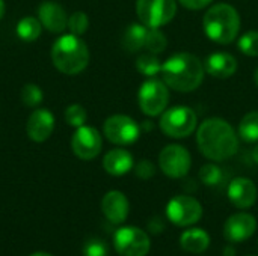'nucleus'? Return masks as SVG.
<instances>
[{
	"instance_id": "f257e3e1",
	"label": "nucleus",
	"mask_w": 258,
	"mask_h": 256,
	"mask_svg": "<svg viewBox=\"0 0 258 256\" xmlns=\"http://www.w3.org/2000/svg\"><path fill=\"white\" fill-rule=\"evenodd\" d=\"M197 142L201 152L215 161H222L236 154L239 148L237 136L233 127L219 118L206 119L197 134Z\"/></svg>"
},
{
	"instance_id": "f03ea898",
	"label": "nucleus",
	"mask_w": 258,
	"mask_h": 256,
	"mask_svg": "<svg viewBox=\"0 0 258 256\" xmlns=\"http://www.w3.org/2000/svg\"><path fill=\"white\" fill-rule=\"evenodd\" d=\"M204 71L198 57L190 53H178L162 65L160 72L166 86L178 92H190L203 83Z\"/></svg>"
},
{
	"instance_id": "7ed1b4c3",
	"label": "nucleus",
	"mask_w": 258,
	"mask_h": 256,
	"mask_svg": "<svg viewBox=\"0 0 258 256\" xmlns=\"http://www.w3.org/2000/svg\"><path fill=\"white\" fill-rule=\"evenodd\" d=\"M51 59L60 72L76 75L88 66L89 51L77 35L70 33L56 39L51 48Z\"/></svg>"
},
{
	"instance_id": "20e7f679",
	"label": "nucleus",
	"mask_w": 258,
	"mask_h": 256,
	"mask_svg": "<svg viewBox=\"0 0 258 256\" xmlns=\"http://www.w3.org/2000/svg\"><path fill=\"white\" fill-rule=\"evenodd\" d=\"M239 29L240 17L230 5H215L204 15V30L207 36L218 44L233 42L239 33Z\"/></svg>"
},
{
	"instance_id": "39448f33",
	"label": "nucleus",
	"mask_w": 258,
	"mask_h": 256,
	"mask_svg": "<svg viewBox=\"0 0 258 256\" xmlns=\"http://www.w3.org/2000/svg\"><path fill=\"white\" fill-rule=\"evenodd\" d=\"M160 128L169 137H187L197 128V115L189 107H172L163 112L160 118Z\"/></svg>"
},
{
	"instance_id": "423d86ee",
	"label": "nucleus",
	"mask_w": 258,
	"mask_h": 256,
	"mask_svg": "<svg viewBox=\"0 0 258 256\" xmlns=\"http://www.w3.org/2000/svg\"><path fill=\"white\" fill-rule=\"evenodd\" d=\"M136 11L142 24L150 29H159L174 18L177 3L175 0H138Z\"/></svg>"
},
{
	"instance_id": "0eeeda50",
	"label": "nucleus",
	"mask_w": 258,
	"mask_h": 256,
	"mask_svg": "<svg viewBox=\"0 0 258 256\" xmlns=\"http://www.w3.org/2000/svg\"><path fill=\"white\" fill-rule=\"evenodd\" d=\"M139 106L142 112L148 116H157L162 112H165L168 101H169V92L165 81L151 78L147 80L141 89H139Z\"/></svg>"
},
{
	"instance_id": "6e6552de",
	"label": "nucleus",
	"mask_w": 258,
	"mask_h": 256,
	"mask_svg": "<svg viewBox=\"0 0 258 256\" xmlns=\"http://www.w3.org/2000/svg\"><path fill=\"white\" fill-rule=\"evenodd\" d=\"M115 249L122 256H147L151 241L147 232L139 228H121L113 237Z\"/></svg>"
},
{
	"instance_id": "1a4fd4ad",
	"label": "nucleus",
	"mask_w": 258,
	"mask_h": 256,
	"mask_svg": "<svg viewBox=\"0 0 258 256\" xmlns=\"http://www.w3.org/2000/svg\"><path fill=\"white\" fill-rule=\"evenodd\" d=\"M168 219L177 226H190L201 220L203 207L190 196H175L169 201L166 207Z\"/></svg>"
},
{
	"instance_id": "9d476101",
	"label": "nucleus",
	"mask_w": 258,
	"mask_h": 256,
	"mask_svg": "<svg viewBox=\"0 0 258 256\" xmlns=\"http://www.w3.org/2000/svg\"><path fill=\"white\" fill-rule=\"evenodd\" d=\"M104 134L115 145H130L139 139L141 128L132 118L115 115L104 122Z\"/></svg>"
},
{
	"instance_id": "9b49d317",
	"label": "nucleus",
	"mask_w": 258,
	"mask_h": 256,
	"mask_svg": "<svg viewBox=\"0 0 258 256\" xmlns=\"http://www.w3.org/2000/svg\"><path fill=\"white\" fill-rule=\"evenodd\" d=\"M159 164L169 178H183L190 169V154L180 145H168L159 155Z\"/></svg>"
},
{
	"instance_id": "f8f14e48",
	"label": "nucleus",
	"mask_w": 258,
	"mask_h": 256,
	"mask_svg": "<svg viewBox=\"0 0 258 256\" xmlns=\"http://www.w3.org/2000/svg\"><path fill=\"white\" fill-rule=\"evenodd\" d=\"M101 146H103L101 136L92 127H86V125L79 127L71 139V148L74 154L82 160L95 158L100 154Z\"/></svg>"
},
{
	"instance_id": "ddd939ff",
	"label": "nucleus",
	"mask_w": 258,
	"mask_h": 256,
	"mask_svg": "<svg viewBox=\"0 0 258 256\" xmlns=\"http://www.w3.org/2000/svg\"><path fill=\"white\" fill-rule=\"evenodd\" d=\"M257 220L248 213H237L231 216L224 226V237L231 243H242L254 235Z\"/></svg>"
},
{
	"instance_id": "4468645a",
	"label": "nucleus",
	"mask_w": 258,
	"mask_h": 256,
	"mask_svg": "<svg viewBox=\"0 0 258 256\" xmlns=\"http://www.w3.org/2000/svg\"><path fill=\"white\" fill-rule=\"evenodd\" d=\"M54 128V116L47 109L35 110L29 121H27V134L33 142H44L47 140Z\"/></svg>"
},
{
	"instance_id": "2eb2a0df",
	"label": "nucleus",
	"mask_w": 258,
	"mask_h": 256,
	"mask_svg": "<svg viewBox=\"0 0 258 256\" xmlns=\"http://www.w3.org/2000/svg\"><path fill=\"white\" fill-rule=\"evenodd\" d=\"M38 17L41 24L53 33H60L65 30V27H68L65 9L54 2H42L38 9Z\"/></svg>"
},
{
	"instance_id": "dca6fc26",
	"label": "nucleus",
	"mask_w": 258,
	"mask_h": 256,
	"mask_svg": "<svg viewBox=\"0 0 258 256\" xmlns=\"http://www.w3.org/2000/svg\"><path fill=\"white\" fill-rule=\"evenodd\" d=\"M228 198L237 208H251L257 201V187L248 178H236L228 187Z\"/></svg>"
},
{
	"instance_id": "f3484780",
	"label": "nucleus",
	"mask_w": 258,
	"mask_h": 256,
	"mask_svg": "<svg viewBox=\"0 0 258 256\" xmlns=\"http://www.w3.org/2000/svg\"><path fill=\"white\" fill-rule=\"evenodd\" d=\"M101 210L110 223L119 225V223L125 222V219L128 216V210H130L128 199L121 192H109L103 198Z\"/></svg>"
},
{
	"instance_id": "a211bd4d",
	"label": "nucleus",
	"mask_w": 258,
	"mask_h": 256,
	"mask_svg": "<svg viewBox=\"0 0 258 256\" xmlns=\"http://www.w3.org/2000/svg\"><path fill=\"white\" fill-rule=\"evenodd\" d=\"M206 71L218 78L231 77L237 69V60L228 53H215L206 60Z\"/></svg>"
},
{
	"instance_id": "6ab92c4d",
	"label": "nucleus",
	"mask_w": 258,
	"mask_h": 256,
	"mask_svg": "<svg viewBox=\"0 0 258 256\" xmlns=\"http://www.w3.org/2000/svg\"><path fill=\"white\" fill-rule=\"evenodd\" d=\"M103 167L107 174L113 177H121L132 170L133 167V157L125 149H112L106 154L103 160Z\"/></svg>"
},
{
	"instance_id": "aec40b11",
	"label": "nucleus",
	"mask_w": 258,
	"mask_h": 256,
	"mask_svg": "<svg viewBox=\"0 0 258 256\" xmlns=\"http://www.w3.org/2000/svg\"><path fill=\"white\" fill-rule=\"evenodd\" d=\"M180 244L186 252L203 253L207 250V247L210 244V237L204 229L192 228V229H187L181 234Z\"/></svg>"
},
{
	"instance_id": "412c9836",
	"label": "nucleus",
	"mask_w": 258,
	"mask_h": 256,
	"mask_svg": "<svg viewBox=\"0 0 258 256\" xmlns=\"http://www.w3.org/2000/svg\"><path fill=\"white\" fill-rule=\"evenodd\" d=\"M148 27L145 24L133 23L130 24L122 36V45L128 51H138L145 45V38H147Z\"/></svg>"
},
{
	"instance_id": "4be33fe9",
	"label": "nucleus",
	"mask_w": 258,
	"mask_h": 256,
	"mask_svg": "<svg viewBox=\"0 0 258 256\" xmlns=\"http://www.w3.org/2000/svg\"><path fill=\"white\" fill-rule=\"evenodd\" d=\"M41 29H42V24H41L39 20H36L35 17H26V18L18 21L17 35H18L20 39L30 42V41H35V39L39 38Z\"/></svg>"
},
{
	"instance_id": "5701e85b",
	"label": "nucleus",
	"mask_w": 258,
	"mask_h": 256,
	"mask_svg": "<svg viewBox=\"0 0 258 256\" xmlns=\"http://www.w3.org/2000/svg\"><path fill=\"white\" fill-rule=\"evenodd\" d=\"M239 134L246 142L258 140V112H251L243 116L239 125Z\"/></svg>"
},
{
	"instance_id": "b1692460",
	"label": "nucleus",
	"mask_w": 258,
	"mask_h": 256,
	"mask_svg": "<svg viewBox=\"0 0 258 256\" xmlns=\"http://www.w3.org/2000/svg\"><path fill=\"white\" fill-rule=\"evenodd\" d=\"M136 68L147 77H154L162 71V63L153 53H145L138 57Z\"/></svg>"
},
{
	"instance_id": "393cba45",
	"label": "nucleus",
	"mask_w": 258,
	"mask_h": 256,
	"mask_svg": "<svg viewBox=\"0 0 258 256\" xmlns=\"http://www.w3.org/2000/svg\"><path fill=\"white\" fill-rule=\"evenodd\" d=\"M166 36L163 32H160L159 29H150L148 27V32H147V38H145V48L148 53H153V54H159L162 53L165 48H166Z\"/></svg>"
},
{
	"instance_id": "a878e982",
	"label": "nucleus",
	"mask_w": 258,
	"mask_h": 256,
	"mask_svg": "<svg viewBox=\"0 0 258 256\" xmlns=\"http://www.w3.org/2000/svg\"><path fill=\"white\" fill-rule=\"evenodd\" d=\"M239 48L248 56H258V32H246L239 39Z\"/></svg>"
},
{
	"instance_id": "bb28decb",
	"label": "nucleus",
	"mask_w": 258,
	"mask_h": 256,
	"mask_svg": "<svg viewBox=\"0 0 258 256\" xmlns=\"http://www.w3.org/2000/svg\"><path fill=\"white\" fill-rule=\"evenodd\" d=\"M89 26V20L86 17L85 12H74L70 18H68V29L71 30L73 35H83L88 30Z\"/></svg>"
},
{
	"instance_id": "cd10ccee",
	"label": "nucleus",
	"mask_w": 258,
	"mask_h": 256,
	"mask_svg": "<svg viewBox=\"0 0 258 256\" xmlns=\"http://www.w3.org/2000/svg\"><path fill=\"white\" fill-rule=\"evenodd\" d=\"M21 100L26 106L35 107L42 101V91L36 84L29 83L21 89Z\"/></svg>"
},
{
	"instance_id": "c85d7f7f",
	"label": "nucleus",
	"mask_w": 258,
	"mask_h": 256,
	"mask_svg": "<svg viewBox=\"0 0 258 256\" xmlns=\"http://www.w3.org/2000/svg\"><path fill=\"white\" fill-rule=\"evenodd\" d=\"M65 121L71 125V127H82L85 125L86 121V110L79 106V104H73L65 110Z\"/></svg>"
},
{
	"instance_id": "c756f323",
	"label": "nucleus",
	"mask_w": 258,
	"mask_h": 256,
	"mask_svg": "<svg viewBox=\"0 0 258 256\" xmlns=\"http://www.w3.org/2000/svg\"><path fill=\"white\" fill-rule=\"evenodd\" d=\"M200 180L206 186H216L222 180V172L218 166L215 164H206L200 170Z\"/></svg>"
},
{
	"instance_id": "7c9ffc66",
	"label": "nucleus",
	"mask_w": 258,
	"mask_h": 256,
	"mask_svg": "<svg viewBox=\"0 0 258 256\" xmlns=\"http://www.w3.org/2000/svg\"><path fill=\"white\" fill-rule=\"evenodd\" d=\"M83 256H107V246L100 238H89L83 246Z\"/></svg>"
},
{
	"instance_id": "2f4dec72",
	"label": "nucleus",
	"mask_w": 258,
	"mask_h": 256,
	"mask_svg": "<svg viewBox=\"0 0 258 256\" xmlns=\"http://www.w3.org/2000/svg\"><path fill=\"white\" fill-rule=\"evenodd\" d=\"M156 174V167L151 161L148 160H142L136 164V175L141 178V180H150L153 178Z\"/></svg>"
},
{
	"instance_id": "473e14b6",
	"label": "nucleus",
	"mask_w": 258,
	"mask_h": 256,
	"mask_svg": "<svg viewBox=\"0 0 258 256\" xmlns=\"http://www.w3.org/2000/svg\"><path fill=\"white\" fill-rule=\"evenodd\" d=\"M187 9H203L210 5L212 0H178Z\"/></svg>"
},
{
	"instance_id": "72a5a7b5",
	"label": "nucleus",
	"mask_w": 258,
	"mask_h": 256,
	"mask_svg": "<svg viewBox=\"0 0 258 256\" xmlns=\"http://www.w3.org/2000/svg\"><path fill=\"white\" fill-rule=\"evenodd\" d=\"M224 256H236V250H234L231 246H228V247H225V250H224Z\"/></svg>"
},
{
	"instance_id": "f704fd0d",
	"label": "nucleus",
	"mask_w": 258,
	"mask_h": 256,
	"mask_svg": "<svg viewBox=\"0 0 258 256\" xmlns=\"http://www.w3.org/2000/svg\"><path fill=\"white\" fill-rule=\"evenodd\" d=\"M3 14H5V3H3V0H0V20H2Z\"/></svg>"
},
{
	"instance_id": "c9c22d12",
	"label": "nucleus",
	"mask_w": 258,
	"mask_h": 256,
	"mask_svg": "<svg viewBox=\"0 0 258 256\" xmlns=\"http://www.w3.org/2000/svg\"><path fill=\"white\" fill-rule=\"evenodd\" d=\"M252 158H254V161H255V163H258V146L254 149V151H252Z\"/></svg>"
},
{
	"instance_id": "e433bc0d",
	"label": "nucleus",
	"mask_w": 258,
	"mask_h": 256,
	"mask_svg": "<svg viewBox=\"0 0 258 256\" xmlns=\"http://www.w3.org/2000/svg\"><path fill=\"white\" fill-rule=\"evenodd\" d=\"M30 256H51V255H48V253H44V252H38V253H33V255H30Z\"/></svg>"
},
{
	"instance_id": "4c0bfd02",
	"label": "nucleus",
	"mask_w": 258,
	"mask_h": 256,
	"mask_svg": "<svg viewBox=\"0 0 258 256\" xmlns=\"http://www.w3.org/2000/svg\"><path fill=\"white\" fill-rule=\"evenodd\" d=\"M254 80H255V83L258 84V68L255 69V75H254Z\"/></svg>"
}]
</instances>
